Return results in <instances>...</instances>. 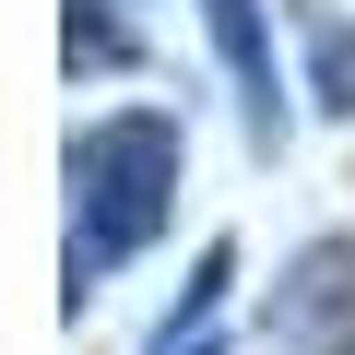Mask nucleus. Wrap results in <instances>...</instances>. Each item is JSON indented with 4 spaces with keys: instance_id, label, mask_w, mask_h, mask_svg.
Instances as JSON below:
<instances>
[{
    "instance_id": "7ed1b4c3",
    "label": "nucleus",
    "mask_w": 355,
    "mask_h": 355,
    "mask_svg": "<svg viewBox=\"0 0 355 355\" xmlns=\"http://www.w3.org/2000/svg\"><path fill=\"white\" fill-rule=\"evenodd\" d=\"M214 24V60L237 83V119H249V154H284V71H272V0H202Z\"/></svg>"
},
{
    "instance_id": "20e7f679",
    "label": "nucleus",
    "mask_w": 355,
    "mask_h": 355,
    "mask_svg": "<svg viewBox=\"0 0 355 355\" xmlns=\"http://www.w3.org/2000/svg\"><path fill=\"white\" fill-rule=\"evenodd\" d=\"M296 60H308V107L320 119H355V12L296 0Z\"/></svg>"
},
{
    "instance_id": "f257e3e1",
    "label": "nucleus",
    "mask_w": 355,
    "mask_h": 355,
    "mask_svg": "<svg viewBox=\"0 0 355 355\" xmlns=\"http://www.w3.org/2000/svg\"><path fill=\"white\" fill-rule=\"evenodd\" d=\"M71 249H60V272H71V308L119 272V261H142L166 225H178V178H190V130H178L166 107H107V119H83L71 130Z\"/></svg>"
},
{
    "instance_id": "0eeeda50",
    "label": "nucleus",
    "mask_w": 355,
    "mask_h": 355,
    "mask_svg": "<svg viewBox=\"0 0 355 355\" xmlns=\"http://www.w3.org/2000/svg\"><path fill=\"white\" fill-rule=\"evenodd\" d=\"M190 355H214V343H190Z\"/></svg>"
},
{
    "instance_id": "f03ea898",
    "label": "nucleus",
    "mask_w": 355,
    "mask_h": 355,
    "mask_svg": "<svg viewBox=\"0 0 355 355\" xmlns=\"http://www.w3.org/2000/svg\"><path fill=\"white\" fill-rule=\"evenodd\" d=\"M261 355H355V237H308L261 296Z\"/></svg>"
},
{
    "instance_id": "423d86ee",
    "label": "nucleus",
    "mask_w": 355,
    "mask_h": 355,
    "mask_svg": "<svg viewBox=\"0 0 355 355\" xmlns=\"http://www.w3.org/2000/svg\"><path fill=\"white\" fill-rule=\"evenodd\" d=\"M225 284H237V249L214 237V249H202V272H190V296H178V308L154 320V355H178V331H190V343H202V320L225 308Z\"/></svg>"
},
{
    "instance_id": "39448f33",
    "label": "nucleus",
    "mask_w": 355,
    "mask_h": 355,
    "mask_svg": "<svg viewBox=\"0 0 355 355\" xmlns=\"http://www.w3.org/2000/svg\"><path fill=\"white\" fill-rule=\"evenodd\" d=\"M60 48H71V71H130V24H119V0H71L60 12Z\"/></svg>"
}]
</instances>
